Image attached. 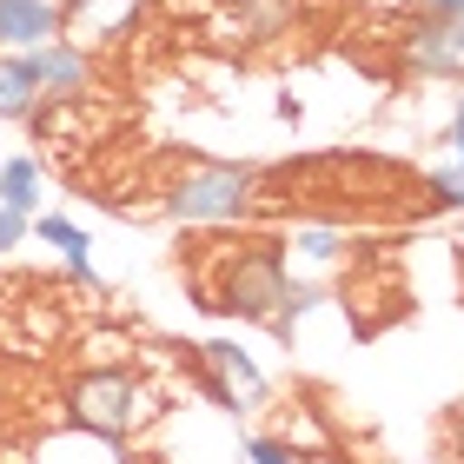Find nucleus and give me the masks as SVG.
I'll use <instances>...</instances> for the list:
<instances>
[{
    "mask_svg": "<svg viewBox=\"0 0 464 464\" xmlns=\"http://www.w3.org/2000/svg\"><path fill=\"white\" fill-rule=\"evenodd\" d=\"M285 246L272 239H246V246H206V266H199V305L232 312V319H266L279 325V305H285Z\"/></svg>",
    "mask_w": 464,
    "mask_h": 464,
    "instance_id": "nucleus-1",
    "label": "nucleus"
},
{
    "mask_svg": "<svg viewBox=\"0 0 464 464\" xmlns=\"http://www.w3.org/2000/svg\"><path fill=\"white\" fill-rule=\"evenodd\" d=\"M67 411H73V425H87L100 438H133L160 418V392L133 365H87L67 385Z\"/></svg>",
    "mask_w": 464,
    "mask_h": 464,
    "instance_id": "nucleus-2",
    "label": "nucleus"
},
{
    "mask_svg": "<svg viewBox=\"0 0 464 464\" xmlns=\"http://www.w3.org/2000/svg\"><path fill=\"white\" fill-rule=\"evenodd\" d=\"M252 206H259V173L226 166V160H193L173 179V193H166V213L179 226H232Z\"/></svg>",
    "mask_w": 464,
    "mask_h": 464,
    "instance_id": "nucleus-3",
    "label": "nucleus"
},
{
    "mask_svg": "<svg viewBox=\"0 0 464 464\" xmlns=\"http://www.w3.org/2000/svg\"><path fill=\"white\" fill-rule=\"evenodd\" d=\"M146 0H60V40L73 47H100V40H120L140 20Z\"/></svg>",
    "mask_w": 464,
    "mask_h": 464,
    "instance_id": "nucleus-4",
    "label": "nucleus"
},
{
    "mask_svg": "<svg viewBox=\"0 0 464 464\" xmlns=\"http://www.w3.org/2000/svg\"><path fill=\"white\" fill-rule=\"evenodd\" d=\"M27 53H34V73H40V93H47V100H87V87H93L87 47L47 40V47H27Z\"/></svg>",
    "mask_w": 464,
    "mask_h": 464,
    "instance_id": "nucleus-5",
    "label": "nucleus"
},
{
    "mask_svg": "<svg viewBox=\"0 0 464 464\" xmlns=\"http://www.w3.org/2000/svg\"><path fill=\"white\" fill-rule=\"evenodd\" d=\"M60 40V0H0V53Z\"/></svg>",
    "mask_w": 464,
    "mask_h": 464,
    "instance_id": "nucleus-6",
    "label": "nucleus"
},
{
    "mask_svg": "<svg viewBox=\"0 0 464 464\" xmlns=\"http://www.w3.org/2000/svg\"><path fill=\"white\" fill-rule=\"evenodd\" d=\"M27 464H126V451H120V438H100L87 425H67V431L40 438Z\"/></svg>",
    "mask_w": 464,
    "mask_h": 464,
    "instance_id": "nucleus-7",
    "label": "nucleus"
},
{
    "mask_svg": "<svg viewBox=\"0 0 464 464\" xmlns=\"http://www.w3.org/2000/svg\"><path fill=\"white\" fill-rule=\"evenodd\" d=\"M199 358H206V365H213L219 378H226V385L232 392H239V405H266V372H259V358H252L246 345H232V339H213V345H199Z\"/></svg>",
    "mask_w": 464,
    "mask_h": 464,
    "instance_id": "nucleus-8",
    "label": "nucleus"
},
{
    "mask_svg": "<svg viewBox=\"0 0 464 464\" xmlns=\"http://www.w3.org/2000/svg\"><path fill=\"white\" fill-rule=\"evenodd\" d=\"M40 107H47V93H40L34 53H0V120H34Z\"/></svg>",
    "mask_w": 464,
    "mask_h": 464,
    "instance_id": "nucleus-9",
    "label": "nucleus"
},
{
    "mask_svg": "<svg viewBox=\"0 0 464 464\" xmlns=\"http://www.w3.org/2000/svg\"><path fill=\"white\" fill-rule=\"evenodd\" d=\"M40 186H47V173H40V160H34V153H7V160H0V206H7V213L34 219Z\"/></svg>",
    "mask_w": 464,
    "mask_h": 464,
    "instance_id": "nucleus-10",
    "label": "nucleus"
},
{
    "mask_svg": "<svg viewBox=\"0 0 464 464\" xmlns=\"http://www.w3.org/2000/svg\"><path fill=\"white\" fill-rule=\"evenodd\" d=\"M27 226H34V239H47V246H60V259H67V266L80 272V279L93 285V259H87V246H93V239H87V232H80V226H73L67 213H34Z\"/></svg>",
    "mask_w": 464,
    "mask_h": 464,
    "instance_id": "nucleus-11",
    "label": "nucleus"
},
{
    "mask_svg": "<svg viewBox=\"0 0 464 464\" xmlns=\"http://www.w3.org/2000/svg\"><path fill=\"white\" fill-rule=\"evenodd\" d=\"M239 7V20H246V40H279L285 27H292V0H232Z\"/></svg>",
    "mask_w": 464,
    "mask_h": 464,
    "instance_id": "nucleus-12",
    "label": "nucleus"
},
{
    "mask_svg": "<svg viewBox=\"0 0 464 464\" xmlns=\"http://www.w3.org/2000/svg\"><path fill=\"white\" fill-rule=\"evenodd\" d=\"M193 385H199V398H206V405H213L219 418H232V411H246V405H239V392H232L226 378H219L213 365H206V358H193Z\"/></svg>",
    "mask_w": 464,
    "mask_h": 464,
    "instance_id": "nucleus-13",
    "label": "nucleus"
},
{
    "mask_svg": "<svg viewBox=\"0 0 464 464\" xmlns=\"http://www.w3.org/2000/svg\"><path fill=\"white\" fill-rule=\"evenodd\" d=\"M292 246H299V259H312V266L339 259V232H325V226H299V232H292Z\"/></svg>",
    "mask_w": 464,
    "mask_h": 464,
    "instance_id": "nucleus-14",
    "label": "nucleus"
},
{
    "mask_svg": "<svg viewBox=\"0 0 464 464\" xmlns=\"http://www.w3.org/2000/svg\"><path fill=\"white\" fill-rule=\"evenodd\" d=\"M425 193H431L438 206H458V213H464V160H451V166H438V173H425Z\"/></svg>",
    "mask_w": 464,
    "mask_h": 464,
    "instance_id": "nucleus-15",
    "label": "nucleus"
},
{
    "mask_svg": "<svg viewBox=\"0 0 464 464\" xmlns=\"http://www.w3.org/2000/svg\"><path fill=\"white\" fill-rule=\"evenodd\" d=\"M239 458L246 464H299V451H292L285 438H266V431H252L246 445H239Z\"/></svg>",
    "mask_w": 464,
    "mask_h": 464,
    "instance_id": "nucleus-16",
    "label": "nucleus"
},
{
    "mask_svg": "<svg viewBox=\"0 0 464 464\" xmlns=\"http://www.w3.org/2000/svg\"><path fill=\"white\" fill-rule=\"evenodd\" d=\"M20 239H27V219H20V213H7V206H0V259H7V252H14Z\"/></svg>",
    "mask_w": 464,
    "mask_h": 464,
    "instance_id": "nucleus-17",
    "label": "nucleus"
},
{
    "mask_svg": "<svg viewBox=\"0 0 464 464\" xmlns=\"http://www.w3.org/2000/svg\"><path fill=\"white\" fill-rule=\"evenodd\" d=\"M425 14H464V0H425Z\"/></svg>",
    "mask_w": 464,
    "mask_h": 464,
    "instance_id": "nucleus-18",
    "label": "nucleus"
},
{
    "mask_svg": "<svg viewBox=\"0 0 464 464\" xmlns=\"http://www.w3.org/2000/svg\"><path fill=\"white\" fill-rule=\"evenodd\" d=\"M451 451H458V464H464V425H458V431H451Z\"/></svg>",
    "mask_w": 464,
    "mask_h": 464,
    "instance_id": "nucleus-19",
    "label": "nucleus"
},
{
    "mask_svg": "<svg viewBox=\"0 0 464 464\" xmlns=\"http://www.w3.org/2000/svg\"><path fill=\"white\" fill-rule=\"evenodd\" d=\"M0 160H7V146H0Z\"/></svg>",
    "mask_w": 464,
    "mask_h": 464,
    "instance_id": "nucleus-20",
    "label": "nucleus"
}]
</instances>
